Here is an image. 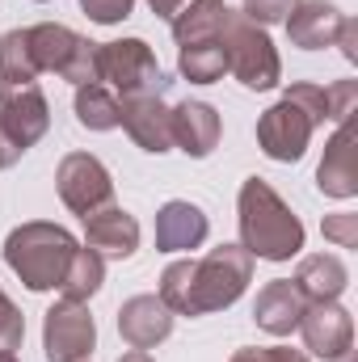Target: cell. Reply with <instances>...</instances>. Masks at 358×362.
Instances as JSON below:
<instances>
[{"mask_svg":"<svg viewBox=\"0 0 358 362\" xmlns=\"http://www.w3.org/2000/svg\"><path fill=\"white\" fill-rule=\"evenodd\" d=\"M253 282V257L241 245H219L207 257H181L161 274V303L173 316H207L232 308Z\"/></svg>","mask_w":358,"mask_h":362,"instance_id":"cell-1","label":"cell"},{"mask_svg":"<svg viewBox=\"0 0 358 362\" xmlns=\"http://www.w3.org/2000/svg\"><path fill=\"white\" fill-rule=\"evenodd\" d=\"M236 223H241V249L262 262H291L304 249V223L299 215L278 198V189L262 177H249L236 198Z\"/></svg>","mask_w":358,"mask_h":362,"instance_id":"cell-2","label":"cell"},{"mask_svg":"<svg viewBox=\"0 0 358 362\" xmlns=\"http://www.w3.org/2000/svg\"><path fill=\"white\" fill-rule=\"evenodd\" d=\"M76 249L81 245L68 228L34 219V223H21L4 236V266L30 291H55L64 282V270H68Z\"/></svg>","mask_w":358,"mask_h":362,"instance_id":"cell-3","label":"cell"},{"mask_svg":"<svg viewBox=\"0 0 358 362\" xmlns=\"http://www.w3.org/2000/svg\"><path fill=\"white\" fill-rule=\"evenodd\" d=\"M224 47V59H228V72L253 93H266L282 81V59H278V47L270 42L266 25L249 21L245 13L228 8L224 13V25H219V38Z\"/></svg>","mask_w":358,"mask_h":362,"instance_id":"cell-4","label":"cell"},{"mask_svg":"<svg viewBox=\"0 0 358 362\" xmlns=\"http://www.w3.org/2000/svg\"><path fill=\"white\" fill-rule=\"evenodd\" d=\"M30 38V55L38 72H55L68 85H97V42H89L85 34L59 25V21H42L25 30Z\"/></svg>","mask_w":358,"mask_h":362,"instance_id":"cell-5","label":"cell"},{"mask_svg":"<svg viewBox=\"0 0 358 362\" xmlns=\"http://www.w3.org/2000/svg\"><path fill=\"white\" fill-rule=\"evenodd\" d=\"M161 64L144 38L97 42V85L114 93H161Z\"/></svg>","mask_w":358,"mask_h":362,"instance_id":"cell-6","label":"cell"},{"mask_svg":"<svg viewBox=\"0 0 358 362\" xmlns=\"http://www.w3.org/2000/svg\"><path fill=\"white\" fill-rule=\"evenodd\" d=\"M55 189H59L64 206L72 215H81V219H89L93 211H101V206L114 202V177H110V169L97 156H89V152H68L59 160Z\"/></svg>","mask_w":358,"mask_h":362,"instance_id":"cell-7","label":"cell"},{"mask_svg":"<svg viewBox=\"0 0 358 362\" xmlns=\"http://www.w3.org/2000/svg\"><path fill=\"white\" fill-rule=\"evenodd\" d=\"M97 350V325L89 316V303L59 299L42 320V354L47 362H89Z\"/></svg>","mask_w":358,"mask_h":362,"instance_id":"cell-8","label":"cell"},{"mask_svg":"<svg viewBox=\"0 0 358 362\" xmlns=\"http://www.w3.org/2000/svg\"><path fill=\"white\" fill-rule=\"evenodd\" d=\"M312 131H316V122L308 118V110L295 105L291 97H278L258 118V148L266 152L270 160H278V165H295L308 152Z\"/></svg>","mask_w":358,"mask_h":362,"instance_id":"cell-9","label":"cell"},{"mask_svg":"<svg viewBox=\"0 0 358 362\" xmlns=\"http://www.w3.org/2000/svg\"><path fill=\"white\" fill-rule=\"evenodd\" d=\"M118 127L152 156L173 148V105H165L161 93H127L118 97Z\"/></svg>","mask_w":358,"mask_h":362,"instance_id":"cell-10","label":"cell"},{"mask_svg":"<svg viewBox=\"0 0 358 362\" xmlns=\"http://www.w3.org/2000/svg\"><path fill=\"white\" fill-rule=\"evenodd\" d=\"M299 333H304V354H316V358L333 362L354 350V320L337 299L308 303L299 316Z\"/></svg>","mask_w":358,"mask_h":362,"instance_id":"cell-11","label":"cell"},{"mask_svg":"<svg viewBox=\"0 0 358 362\" xmlns=\"http://www.w3.org/2000/svg\"><path fill=\"white\" fill-rule=\"evenodd\" d=\"M0 127L13 135L21 152H30L47 127H51V105L38 85H0Z\"/></svg>","mask_w":358,"mask_h":362,"instance_id":"cell-12","label":"cell"},{"mask_svg":"<svg viewBox=\"0 0 358 362\" xmlns=\"http://www.w3.org/2000/svg\"><path fill=\"white\" fill-rule=\"evenodd\" d=\"M118 333L131 350H156L173 333V312L161 303V295H131L118 308Z\"/></svg>","mask_w":358,"mask_h":362,"instance_id":"cell-13","label":"cell"},{"mask_svg":"<svg viewBox=\"0 0 358 362\" xmlns=\"http://www.w3.org/2000/svg\"><path fill=\"white\" fill-rule=\"evenodd\" d=\"M211 232V219L202 206L173 198L156 211V253H190V249H202Z\"/></svg>","mask_w":358,"mask_h":362,"instance_id":"cell-14","label":"cell"},{"mask_svg":"<svg viewBox=\"0 0 358 362\" xmlns=\"http://www.w3.org/2000/svg\"><path fill=\"white\" fill-rule=\"evenodd\" d=\"M85 245H89L97 257H131L139 249V219L131 211H122L118 202L93 211L85 219Z\"/></svg>","mask_w":358,"mask_h":362,"instance_id":"cell-15","label":"cell"},{"mask_svg":"<svg viewBox=\"0 0 358 362\" xmlns=\"http://www.w3.org/2000/svg\"><path fill=\"white\" fill-rule=\"evenodd\" d=\"M219 135H224V122H219L215 105H207V101L173 105V148H181L185 156L207 160L219 148Z\"/></svg>","mask_w":358,"mask_h":362,"instance_id":"cell-16","label":"cell"},{"mask_svg":"<svg viewBox=\"0 0 358 362\" xmlns=\"http://www.w3.org/2000/svg\"><path fill=\"white\" fill-rule=\"evenodd\" d=\"M316 189L325 198H354L358 194V173H354V118L342 122L329 144H325V160L316 169Z\"/></svg>","mask_w":358,"mask_h":362,"instance_id":"cell-17","label":"cell"},{"mask_svg":"<svg viewBox=\"0 0 358 362\" xmlns=\"http://www.w3.org/2000/svg\"><path fill=\"white\" fill-rule=\"evenodd\" d=\"M282 25H287L291 47H299V51H325V47H333V38L342 30V13L333 4H325V0H299L287 13Z\"/></svg>","mask_w":358,"mask_h":362,"instance_id":"cell-18","label":"cell"},{"mask_svg":"<svg viewBox=\"0 0 358 362\" xmlns=\"http://www.w3.org/2000/svg\"><path fill=\"white\" fill-rule=\"evenodd\" d=\"M308 299L291 286V278H274L258 291V303H253V320L258 329H266L270 337H291L299 329V316H304Z\"/></svg>","mask_w":358,"mask_h":362,"instance_id":"cell-19","label":"cell"},{"mask_svg":"<svg viewBox=\"0 0 358 362\" xmlns=\"http://www.w3.org/2000/svg\"><path fill=\"white\" fill-rule=\"evenodd\" d=\"M291 286L308 299V303H325V299H342V291L350 286V270L342 266V257L333 253H312L295 266Z\"/></svg>","mask_w":358,"mask_h":362,"instance_id":"cell-20","label":"cell"},{"mask_svg":"<svg viewBox=\"0 0 358 362\" xmlns=\"http://www.w3.org/2000/svg\"><path fill=\"white\" fill-rule=\"evenodd\" d=\"M224 13H228L224 0H190V4H181V13L169 21V25H173V42H178V47H190V42H211V38H219Z\"/></svg>","mask_w":358,"mask_h":362,"instance_id":"cell-21","label":"cell"},{"mask_svg":"<svg viewBox=\"0 0 358 362\" xmlns=\"http://www.w3.org/2000/svg\"><path fill=\"white\" fill-rule=\"evenodd\" d=\"M101 282H105V257H97L85 245V249L72 253V262L64 270V282H59V295L72 299V303H89L93 295L101 291Z\"/></svg>","mask_w":358,"mask_h":362,"instance_id":"cell-22","label":"cell"},{"mask_svg":"<svg viewBox=\"0 0 358 362\" xmlns=\"http://www.w3.org/2000/svg\"><path fill=\"white\" fill-rule=\"evenodd\" d=\"M72 110H76V122L85 131H114L118 118H122L118 114V93L105 89V85H81Z\"/></svg>","mask_w":358,"mask_h":362,"instance_id":"cell-23","label":"cell"},{"mask_svg":"<svg viewBox=\"0 0 358 362\" xmlns=\"http://www.w3.org/2000/svg\"><path fill=\"white\" fill-rule=\"evenodd\" d=\"M178 72L190 85H215L224 81L228 72V59H224V47L211 38V42H190L178 51Z\"/></svg>","mask_w":358,"mask_h":362,"instance_id":"cell-24","label":"cell"},{"mask_svg":"<svg viewBox=\"0 0 358 362\" xmlns=\"http://www.w3.org/2000/svg\"><path fill=\"white\" fill-rule=\"evenodd\" d=\"M34 81H38V68H34L25 30L0 34V85H34Z\"/></svg>","mask_w":358,"mask_h":362,"instance_id":"cell-25","label":"cell"},{"mask_svg":"<svg viewBox=\"0 0 358 362\" xmlns=\"http://www.w3.org/2000/svg\"><path fill=\"white\" fill-rule=\"evenodd\" d=\"M325 110H329V122H350L358 114V81H333L325 85Z\"/></svg>","mask_w":358,"mask_h":362,"instance_id":"cell-26","label":"cell"},{"mask_svg":"<svg viewBox=\"0 0 358 362\" xmlns=\"http://www.w3.org/2000/svg\"><path fill=\"white\" fill-rule=\"evenodd\" d=\"M21 337H25V316L0 291V350H21Z\"/></svg>","mask_w":358,"mask_h":362,"instance_id":"cell-27","label":"cell"},{"mask_svg":"<svg viewBox=\"0 0 358 362\" xmlns=\"http://www.w3.org/2000/svg\"><path fill=\"white\" fill-rule=\"evenodd\" d=\"M321 232H325V240H333L337 249H358V215H354V211L325 215Z\"/></svg>","mask_w":358,"mask_h":362,"instance_id":"cell-28","label":"cell"},{"mask_svg":"<svg viewBox=\"0 0 358 362\" xmlns=\"http://www.w3.org/2000/svg\"><path fill=\"white\" fill-rule=\"evenodd\" d=\"M282 97H291L295 105H304V110H308V118H312L316 127H325V122H329V110H325V89H321V85L299 81V85H291Z\"/></svg>","mask_w":358,"mask_h":362,"instance_id":"cell-29","label":"cell"},{"mask_svg":"<svg viewBox=\"0 0 358 362\" xmlns=\"http://www.w3.org/2000/svg\"><path fill=\"white\" fill-rule=\"evenodd\" d=\"M81 8L89 13V21H97V25H118V21L131 17L135 0H81Z\"/></svg>","mask_w":358,"mask_h":362,"instance_id":"cell-30","label":"cell"},{"mask_svg":"<svg viewBox=\"0 0 358 362\" xmlns=\"http://www.w3.org/2000/svg\"><path fill=\"white\" fill-rule=\"evenodd\" d=\"M228 362H312L304 350H291V346H249V350H236Z\"/></svg>","mask_w":358,"mask_h":362,"instance_id":"cell-31","label":"cell"},{"mask_svg":"<svg viewBox=\"0 0 358 362\" xmlns=\"http://www.w3.org/2000/svg\"><path fill=\"white\" fill-rule=\"evenodd\" d=\"M299 0H245V17L258 21V25H274V21H287V13L295 8Z\"/></svg>","mask_w":358,"mask_h":362,"instance_id":"cell-32","label":"cell"},{"mask_svg":"<svg viewBox=\"0 0 358 362\" xmlns=\"http://www.w3.org/2000/svg\"><path fill=\"white\" fill-rule=\"evenodd\" d=\"M337 47H342V55L350 59V64H358V21L354 17H342V30H337V38H333Z\"/></svg>","mask_w":358,"mask_h":362,"instance_id":"cell-33","label":"cell"},{"mask_svg":"<svg viewBox=\"0 0 358 362\" xmlns=\"http://www.w3.org/2000/svg\"><path fill=\"white\" fill-rule=\"evenodd\" d=\"M21 156H25V152H21V148L13 144V135H8V131L0 127V169H13V165H17Z\"/></svg>","mask_w":358,"mask_h":362,"instance_id":"cell-34","label":"cell"},{"mask_svg":"<svg viewBox=\"0 0 358 362\" xmlns=\"http://www.w3.org/2000/svg\"><path fill=\"white\" fill-rule=\"evenodd\" d=\"M181 4H190V0H148V8H152L156 17H165V21H173V17H178Z\"/></svg>","mask_w":358,"mask_h":362,"instance_id":"cell-35","label":"cell"},{"mask_svg":"<svg viewBox=\"0 0 358 362\" xmlns=\"http://www.w3.org/2000/svg\"><path fill=\"white\" fill-rule=\"evenodd\" d=\"M118 362H152V358H148V350H131V354H122Z\"/></svg>","mask_w":358,"mask_h":362,"instance_id":"cell-36","label":"cell"},{"mask_svg":"<svg viewBox=\"0 0 358 362\" xmlns=\"http://www.w3.org/2000/svg\"><path fill=\"white\" fill-rule=\"evenodd\" d=\"M0 362H17V354L13 350H0Z\"/></svg>","mask_w":358,"mask_h":362,"instance_id":"cell-37","label":"cell"},{"mask_svg":"<svg viewBox=\"0 0 358 362\" xmlns=\"http://www.w3.org/2000/svg\"><path fill=\"white\" fill-rule=\"evenodd\" d=\"M333 362H354V350H350V354H342V358H333Z\"/></svg>","mask_w":358,"mask_h":362,"instance_id":"cell-38","label":"cell"},{"mask_svg":"<svg viewBox=\"0 0 358 362\" xmlns=\"http://www.w3.org/2000/svg\"><path fill=\"white\" fill-rule=\"evenodd\" d=\"M38 4H42V0H38Z\"/></svg>","mask_w":358,"mask_h":362,"instance_id":"cell-39","label":"cell"}]
</instances>
